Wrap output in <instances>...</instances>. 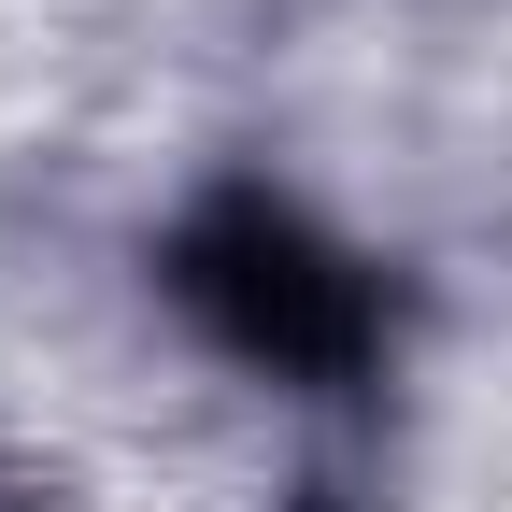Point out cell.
<instances>
[{"label":"cell","mask_w":512,"mask_h":512,"mask_svg":"<svg viewBox=\"0 0 512 512\" xmlns=\"http://www.w3.org/2000/svg\"><path fill=\"white\" fill-rule=\"evenodd\" d=\"M157 285H171V313L200 342H228L271 384H356L384 356V285L299 200H271V185H214V200L157 242Z\"/></svg>","instance_id":"cell-1"}]
</instances>
